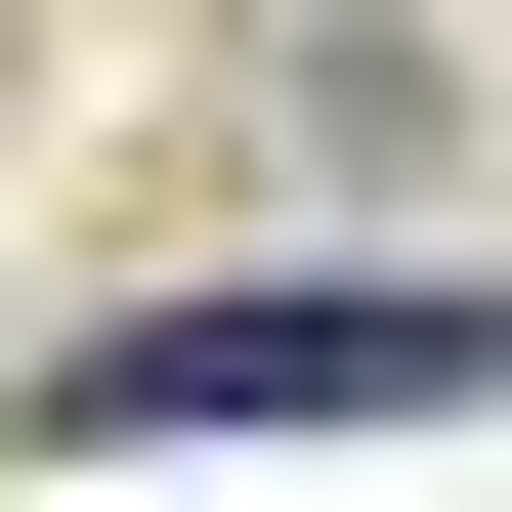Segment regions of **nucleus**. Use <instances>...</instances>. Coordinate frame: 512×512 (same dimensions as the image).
<instances>
[{
    "label": "nucleus",
    "mask_w": 512,
    "mask_h": 512,
    "mask_svg": "<svg viewBox=\"0 0 512 512\" xmlns=\"http://www.w3.org/2000/svg\"><path fill=\"white\" fill-rule=\"evenodd\" d=\"M384 384H512V299H171V342H86V427L171 470V427H384Z\"/></svg>",
    "instance_id": "f257e3e1"
}]
</instances>
